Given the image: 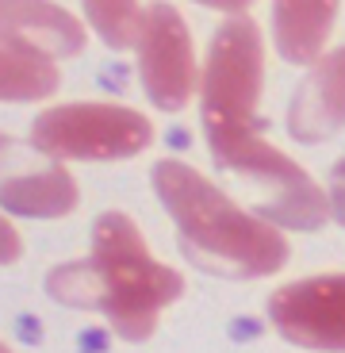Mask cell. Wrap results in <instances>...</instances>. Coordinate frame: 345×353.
Wrapping results in <instances>:
<instances>
[{"label": "cell", "instance_id": "obj_7", "mask_svg": "<svg viewBox=\"0 0 345 353\" xmlns=\"http://www.w3.org/2000/svg\"><path fill=\"white\" fill-rule=\"evenodd\" d=\"M0 203L19 219H62L77 208V185L58 158L43 154L35 142H19L12 134L0 139Z\"/></svg>", "mask_w": 345, "mask_h": 353}, {"label": "cell", "instance_id": "obj_9", "mask_svg": "<svg viewBox=\"0 0 345 353\" xmlns=\"http://www.w3.org/2000/svg\"><path fill=\"white\" fill-rule=\"evenodd\" d=\"M345 127V46L330 50L295 88L288 108V134L295 142H322Z\"/></svg>", "mask_w": 345, "mask_h": 353}, {"label": "cell", "instance_id": "obj_1", "mask_svg": "<svg viewBox=\"0 0 345 353\" xmlns=\"http://www.w3.org/2000/svg\"><path fill=\"white\" fill-rule=\"evenodd\" d=\"M46 292L65 307L100 311L127 342H146L161 307L185 292V276L146 250L131 215L104 212L92 223V254L58 265L46 276Z\"/></svg>", "mask_w": 345, "mask_h": 353}, {"label": "cell", "instance_id": "obj_14", "mask_svg": "<svg viewBox=\"0 0 345 353\" xmlns=\"http://www.w3.org/2000/svg\"><path fill=\"white\" fill-rule=\"evenodd\" d=\"M330 212H334V219L345 227V158L334 161V169H330Z\"/></svg>", "mask_w": 345, "mask_h": 353}, {"label": "cell", "instance_id": "obj_4", "mask_svg": "<svg viewBox=\"0 0 345 353\" xmlns=\"http://www.w3.org/2000/svg\"><path fill=\"white\" fill-rule=\"evenodd\" d=\"M261 85H265L261 27L246 12H238L219 23L200 77V119H204L207 146L257 131Z\"/></svg>", "mask_w": 345, "mask_h": 353}, {"label": "cell", "instance_id": "obj_6", "mask_svg": "<svg viewBox=\"0 0 345 353\" xmlns=\"http://www.w3.org/2000/svg\"><path fill=\"white\" fill-rule=\"evenodd\" d=\"M269 319L292 345L345 353V273L303 276L269 296Z\"/></svg>", "mask_w": 345, "mask_h": 353}, {"label": "cell", "instance_id": "obj_3", "mask_svg": "<svg viewBox=\"0 0 345 353\" xmlns=\"http://www.w3.org/2000/svg\"><path fill=\"white\" fill-rule=\"evenodd\" d=\"M215 165L230 173L242 185L249 200V215L265 219L269 227H288V230H319L330 215V192L307 169H300L288 154L269 146L265 139L238 134L230 142L207 146Z\"/></svg>", "mask_w": 345, "mask_h": 353}, {"label": "cell", "instance_id": "obj_8", "mask_svg": "<svg viewBox=\"0 0 345 353\" xmlns=\"http://www.w3.org/2000/svg\"><path fill=\"white\" fill-rule=\"evenodd\" d=\"M138 77L146 97L161 112H180L204 77L196 70L185 19L169 4H150V23H146V35L138 43Z\"/></svg>", "mask_w": 345, "mask_h": 353}, {"label": "cell", "instance_id": "obj_11", "mask_svg": "<svg viewBox=\"0 0 345 353\" xmlns=\"http://www.w3.org/2000/svg\"><path fill=\"white\" fill-rule=\"evenodd\" d=\"M337 19V4L330 0H315V4H273V35L276 50L284 62L292 65H319L326 54L330 27Z\"/></svg>", "mask_w": 345, "mask_h": 353}, {"label": "cell", "instance_id": "obj_12", "mask_svg": "<svg viewBox=\"0 0 345 353\" xmlns=\"http://www.w3.org/2000/svg\"><path fill=\"white\" fill-rule=\"evenodd\" d=\"M58 70L54 58H46L35 46H23L16 39L0 43V97L8 104H23V100H46L58 92Z\"/></svg>", "mask_w": 345, "mask_h": 353}, {"label": "cell", "instance_id": "obj_2", "mask_svg": "<svg viewBox=\"0 0 345 353\" xmlns=\"http://www.w3.org/2000/svg\"><path fill=\"white\" fill-rule=\"evenodd\" d=\"M154 192L169 219L177 223L180 254L215 276L253 281L273 276L288 261V242L265 219L242 212L227 192L200 176L185 161H158L154 165Z\"/></svg>", "mask_w": 345, "mask_h": 353}, {"label": "cell", "instance_id": "obj_10", "mask_svg": "<svg viewBox=\"0 0 345 353\" xmlns=\"http://www.w3.org/2000/svg\"><path fill=\"white\" fill-rule=\"evenodd\" d=\"M4 39L35 46L46 58H73L85 50V27L58 4H4Z\"/></svg>", "mask_w": 345, "mask_h": 353}, {"label": "cell", "instance_id": "obj_13", "mask_svg": "<svg viewBox=\"0 0 345 353\" xmlns=\"http://www.w3.org/2000/svg\"><path fill=\"white\" fill-rule=\"evenodd\" d=\"M85 19L100 31L112 50H138L142 35H146V23H150V4H100L89 0L85 4Z\"/></svg>", "mask_w": 345, "mask_h": 353}, {"label": "cell", "instance_id": "obj_5", "mask_svg": "<svg viewBox=\"0 0 345 353\" xmlns=\"http://www.w3.org/2000/svg\"><path fill=\"white\" fill-rule=\"evenodd\" d=\"M31 142L50 158L119 161L134 158L154 142L146 115L119 104H58L35 115Z\"/></svg>", "mask_w": 345, "mask_h": 353}]
</instances>
